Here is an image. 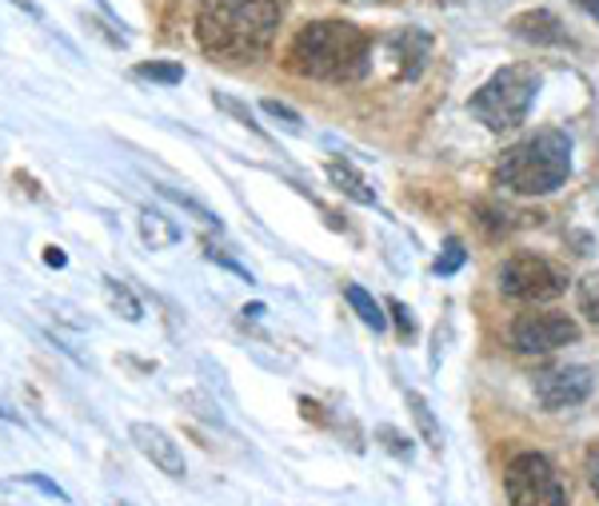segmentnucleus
I'll return each mask as SVG.
<instances>
[{"instance_id":"f8f14e48","label":"nucleus","mask_w":599,"mask_h":506,"mask_svg":"<svg viewBox=\"0 0 599 506\" xmlns=\"http://www.w3.org/2000/svg\"><path fill=\"white\" fill-rule=\"evenodd\" d=\"M136 228H140V239L149 244L152 251H160V248H172L180 239V228L172 224V219H164L160 211H152V208H144L140 211V219H136Z\"/></svg>"},{"instance_id":"f03ea898","label":"nucleus","mask_w":599,"mask_h":506,"mask_svg":"<svg viewBox=\"0 0 599 506\" xmlns=\"http://www.w3.org/2000/svg\"><path fill=\"white\" fill-rule=\"evenodd\" d=\"M284 64L304 80H359L372 69V37L348 20H312L292 37Z\"/></svg>"},{"instance_id":"4be33fe9","label":"nucleus","mask_w":599,"mask_h":506,"mask_svg":"<svg viewBox=\"0 0 599 506\" xmlns=\"http://www.w3.org/2000/svg\"><path fill=\"white\" fill-rule=\"evenodd\" d=\"M376 438H384V447H388L392 455H412V447H404V435H399V431L379 427V431H376Z\"/></svg>"},{"instance_id":"bb28decb","label":"nucleus","mask_w":599,"mask_h":506,"mask_svg":"<svg viewBox=\"0 0 599 506\" xmlns=\"http://www.w3.org/2000/svg\"><path fill=\"white\" fill-rule=\"evenodd\" d=\"M9 4H17V9H24L29 17H40V4L37 0H9Z\"/></svg>"},{"instance_id":"f3484780","label":"nucleus","mask_w":599,"mask_h":506,"mask_svg":"<svg viewBox=\"0 0 599 506\" xmlns=\"http://www.w3.org/2000/svg\"><path fill=\"white\" fill-rule=\"evenodd\" d=\"M132 76L152 80V84H180V80H184V69H180L176 60H149V64H136Z\"/></svg>"},{"instance_id":"9d476101","label":"nucleus","mask_w":599,"mask_h":506,"mask_svg":"<svg viewBox=\"0 0 599 506\" xmlns=\"http://www.w3.org/2000/svg\"><path fill=\"white\" fill-rule=\"evenodd\" d=\"M511 32H516L519 40H531V44H564V40H568L559 17H551L548 9L519 12V17L511 20Z\"/></svg>"},{"instance_id":"6ab92c4d","label":"nucleus","mask_w":599,"mask_h":506,"mask_svg":"<svg viewBox=\"0 0 599 506\" xmlns=\"http://www.w3.org/2000/svg\"><path fill=\"white\" fill-rule=\"evenodd\" d=\"M579 311L599 323V276L588 279V283H579Z\"/></svg>"},{"instance_id":"423d86ee","label":"nucleus","mask_w":599,"mask_h":506,"mask_svg":"<svg viewBox=\"0 0 599 506\" xmlns=\"http://www.w3.org/2000/svg\"><path fill=\"white\" fill-rule=\"evenodd\" d=\"M504 483H508L511 506H564V498H568L556 467L544 455H536V451L511 458Z\"/></svg>"},{"instance_id":"2eb2a0df","label":"nucleus","mask_w":599,"mask_h":506,"mask_svg":"<svg viewBox=\"0 0 599 506\" xmlns=\"http://www.w3.org/2000/svg\"><path fill=\"white\" fill-rule=\"evenodd\" d=\"M104 296H109L112 311H120L129 323H136V319L144 316V308H140V299L129 291V283H120V279H104Z\"/></svg>"},{"instance_id":"aec40b11","label":"nucleus","mask_w":599,"mask_h":506,"mask_svg":"<svg viewBox=\"0 0 599 506\" xmlns=\"http://www.w3.org/2000/svg\"><path fill=\"white\" fill-rule=\"evenodd\" d=\"M212 100H216V109H224V112H229V116H236V120H240V124H244V128H252V132H260V124H256V120H252V112H248V109H244V104H240V100H232V96H224V92H216V96H212Z\"/></svg>"},{"instance_id":"cd10ccee","label":"nucleus","mask_w":599,"mask_h":506,"mask_svg":"<svg viewBox=\"0 0 599 506\" xmlns=\"http://www.w3.org/2000/svg\"><path fill=\"white\" fill-rule=\"evenodd\" d=\"M576 4H579V9H583V12H591V17L599 20V0H576Z\"/></svg>"},{"instance_id":"5701e85b","label":"nucleus","mask_w":599,"mask_h":506,"mask_svg":"<svg viewBox=\"0 0 599 506\" xmlns=\"http://www.w3.org/2000/svg\"><path fill=\"white\" fill-rule=\"evenodd\" d=\"M588 487H591V495L599 498V443L588 451Z\"/></svg>"},{"instance_id":"7ed1b4c3","label":"nucleus","mask_w":599,"mask_h":506,"mask_svg":"<svg viewBox=\"0 0 599 506\" xmlns=\"http://www.w3.org/2000/svg\"><path fill=\"white\" fill-rule=\"evenodd\" d=\"M571 172V140L559 128H539L511 144L499 159V184L516 196H548Z\"/></svg>"},{"instance_id":"4468645a","label":"nucleus","mask_w":599,"mask_h":506,"mask_svg":"<svg viewBox=\"0 0 599 506\" xmlns=\"http://www.w3.org/2000/svg\"><path fill=\"white\" fill-rule=\"evenodd\" d=\"M344 299H348L352 311H356V316L364 319V323H368L372 331H384V328H388V316H384V308H379L376 299H372L368 291L359 288V283H348V288H344Z\"/></svg>"},{"instance_id":"412c9836","label":"nucleus","mask_w":599,"mask_h":506,"mask_svg":"<svg viewBox=\"0 0 599 506\" xmlns=\"http://www.w3.org/2000/svg\"><path fill=\"white\" fill-rule=\"evenodd\" d=\"M264 112H268V116H276V120H284L292 132L300 128V112H292L288 104H280V100H264Z\"/></svg>"},{"instance_id":"393cba45","label":"nucleus","mask_w":599,"mask_h":506,"mask_svg":"<svg viewBox=\"0 0 599 506\" xmlns=\"http://www.w3.org/2000/svg\"><path fill=\"white\" fill-rule=\"evenodd\" d=\"M24 483H32V487H40L44 495H52V498H69L64 490L57 487V483H49V478H40V475H24Z\"/></svg>"},{"instance_id":"dca6fc26","label":"nucleus","mask_w":599,"mask_h":506,"mask_svg":"<svg viewBox=\"0 0 599 506\" xmlns=\"http://www.w3.org/2000/svg\"><path fill=\"white\" fill-rule=\"evenodd\" d=\"M408 411H412V419H416V427H419V435H424V443H428L432 451H439V427H436V419H432V407L424 403V395L408 391Z\"/></svg>"},{"instance_id":"ddd939ff","label":"nucleus","mask_w":599,"mask_h":506,"mask_svg":"<svg viewBox=\"0 0 599 506\" xmlns=\"http://www.w3.org/2000/svg\"><path fill=\"white\" fill-rule=\"evenodd\" d=\"M328 176H332V184H336L344 196H352L356 204H376V192L364 184V176H359L356 168H352L348 159H332L328 164Z\"/></svg>"},{"instance_id":"b1692460","label":"nucleus","mask_w":599,"mask_h":506,"mask_svg":"<svg viewBox=\"0 0 599 506\" xmlns=\"http://www.w3.org/2000/svg\"><path fill=\"white\" fill-rule=\"evenodd\" d=\"M388 308H392V316H396V323H399V331H404V335H412V331H416V323H412V311H408V308H404V303H396V299H392Z\"/></svg>"},{"instance_id":"a878e982","label":"nucleus","mask_w":599,"mask_h":506,"mask_svg":"<svg viewBox=\"0 0 599 506\" xmlns=\"http://www.w3.org/2000/svg\"><path fill=\"white\" fill-rule=\"evenodd\" d=\"M44 264H49V268H64L69 259H64V251H60V248H49V251H44Z\"/></svg>"},{"instance_id":"6e6552de","label":"nucleus","mask_w":599,"mask_h":506,"mask_svg":"<svg viewBox=\"0 0 599 506\" xmlns=\"http://www.w3.org/2000/svg\"><path fill=\"white\" fill-rule=\"evenodd\" d=\"M531 388H536V399L548 411H564V407L583 403V399L591 395V388H596V379H591L588 368H579V363H564V368L539 371V375L531 379Z\"/></svg>"},{"instance_id":"9b49d317","label":"nucleus","mask_w":599,"mask_h":506,"mask_svg":"<svg viewBox=\"0 0 599 506\" xmlns=\"http://www.w3.org/2000/svg\"><path fill=\"white\" fill-rule=\"evenodd\" d=\"M388 49H392V60H399V76H416L419 64H424V56H428V49H432V40H428V32L404 29L388 40Z\"/></svg>"},{"instance_id":"39448f33","label":"nucleus","mask_w":599,"mask_h":506,"mask_svg":"<svg viewBox=\"0 0 599 506\" xmlns=\"http://www.w3.org/2000/svg\"><path fill=\"white\" fill-rule=\"evenodd\" d=\"M499 291L511 299H524V303H544V299H556L568 291V276L544 256H531V251H519L511 256L504 268H499Z\"/></svg>"},{"instance_id":"a211bd4d","label":"nucleus","mask_w":599,"mask_h":506,"mask_svg":"<svg viewBox=\"0 0 599 506\" xmlns=\"http://www.w3.org/2000/svg\"><path fill=\"white\" fill-rule=\"evenodd\" d=\"M459 264H464V244L451 236L448 244H444V256L436 259V276H451V271H459Z\"/></svg>"},{"instance_id":"1a4fd4ad","label":"nucleus","mask_w":599,"mask_h":506,"mask_svg":"<svg viewBox=\"0 0 599 506\" xmlns=\"http://www.w3.org/2000/svg\"><path fill=\"white\" fill-rule=\"evenodd\" d=\"M129 438H132V447L149 458L156 471H164L169 478L189 475V463H184V451H180V443H172L169 431H160L156 423H132Z\"/></svg>"},{"instance_id":"c85d7f7f","label":"nucleus","mask_w":599,"mask_h":506,"mask_svg":"<svg viewBox=\"0 0 599 506\" xmlns=\"http://www.w3.org/2000/svg\"><path fill=\"white\" fill-rule=\"evenodd\" d=\"M0 415H4V407H0Z\"/></svg>"},{"instance_id":"f257e3e1","label":"nucleus","mask_w":599,"mask_h":506,"mask_svg":"<svg viewBox=\"0 0 599 506\" xmlns=\"http://www.w3.org/2000/svg\"><path fill=\"white\" fill-rule=\"evenodd\" d=\"M284 20V0H204L196 12V40L209 56L256 60L272 49Z\"/></svg>"},{"instance_id":"0eeeda50","label":"nucleus","mask_w":599,"mask_h":506,"mask_svg":"<svg viewBox=\"0 0 599 506\" xmlns=\"http://www.w3.org/2000/svg\"><path fill=\"white\" fill-rule=\"evenodd\" d=\"M579 339V323L559 311H528L511 323V348L524 355H548Z\"/></svg>"},{"instance_id":"20e7f679","label":"nucleus","mask_w":599,"mask_h":506,"mask_svg":"<svg viewBox=\"0 0 599 506\" xmlns=\"http://www.w3.org/2000/svg\"><path fill=\"white\" fill-rule=\"evenodd\" d=\"M539 76L528 64H511V69H499L496 76L484 84V89L471 96V116L491 132H508L519 128L528 120L531 104H536Z\"/></svg>"}]
</instances>
